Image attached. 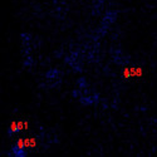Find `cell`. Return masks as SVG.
<instances>
[{
    "mask_svg": "<svg viewBox=\"0 0 157 157\" xmlns=\"http://www.w3.org/2000/svg\"><path fill=\"white\" fill-rule=\"evenodd\" d=\"M27 143H25V140L23 138H19L14 146L11 147V153L14 155L15 157H27L28 156V152H27Z\"/></svg>",
    "mask_w": 157,
    "mask_h": 157,
    "instance_id": "6da1fadb",
    "label": "cell"
},
{
    "mask_svg": "<svg viewBox=\"0 0 157 157\" xmlns=\"http://www.w3.org/2000/svg\"><path fill=\"white\" fill-rule=\"evenodd\" d=\"M23 128V122H17V121H13L10 123V126L8 127L6 129V133L8 136H13V135H15V133H19L20 131Z\"/></svg>",
    "mask_w": 157,
    "mask_h": 157,
    "instance_id": "7a4b0ae2",
    "label": "cell"
}]
</instances>
